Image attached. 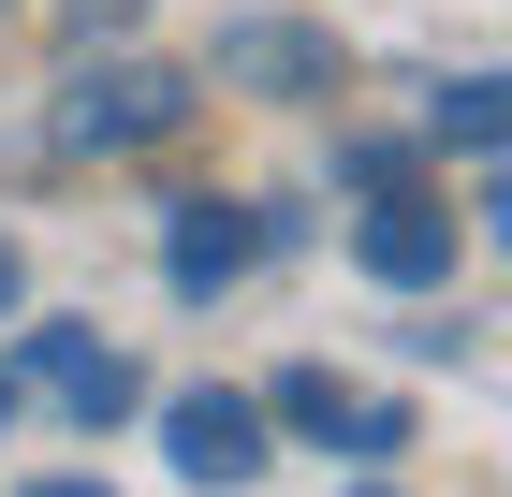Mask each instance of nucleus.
I'll return each instance as SVG.
<instances>
[{
	"instance_id": "nucleus-4",
	"label": "nucleus",
	"mask_w": 512,
	"mask_h": 497,
	"mask_svg": "<svg viewBox=\"0 0 512 497\" xmlns=\"http://www.w3.org/2000/svg\"><path fill=\"white\" fill-rule=\"evenodd\" d=\"M337 30H308V15H235L220 30V88H264V103H337Z\"/></svg>"
},
{
	"instance_id": "nucleus-12",
	"label": "nucleus",
	"mask_w": 512,
	"mask_h": 497,
	"mask_svg": "<svg viewBox=\"0 0 512 497\" xmlns=\"http://www.w3.org/2000/svg\"><path fill=\"white\" fill-rule=\"evenodd\" d=\"M15 293H30V264H15V234H0V307H15Z\"/></svg>"
},
{
	"instance_id": "nucleus-10",
	"label": "nucleus",
	"mask_w": 512,
	"mask_h": 497,
	"mask_svg": "<svg viewBox=\"0 0 512 497\" xmlns=\"http://www.w3.org/2000/svg\"><path fill=\"white\" fill-rule=\"evenodd\" d=\"M352 454H366V468L410 454V410H395V395H352Z\"/></svg>"
},
{
	"instance_id": "nucleus-13",
	"label": "nucleus",
	"mask_w": 512,
	"mask_h": 497,
	"mask_svg": "<svg viewBox=\"0 0 512 497\" xmlns=\"http://www.w3.org/2000/svg\"><path fill=\"white\" fill-rule=\"evenodd\" d=\"M15 497H118V483H15Z\"/></svg>"
},
{
	"instance_id": "nucleus-1",
	"label": "nucleus",
	"mask_w": 512,
	"mask_h": 497,
	"mask_svg": "<svg viewBox=\"0 0 512 497\" xmlns=\"http://www.w3.org/2000/svg\"><path fill=\"white\" fill-rule=\"evenodd\" d=\"M176 117H191V74H176V59H88L44 132H59V161H132V147H161Z\"/></svg>"
},
{
	"instance_id": "nucleus-15",
	"label": "nucleus",
	"mask_w": 512,
	"mask_h": 497,
	"mask_svg": "<svg viewBox=\"0 0 512 497\" xmlns=\"http://www.w3.org/2000/svg\"><path fill=\"white\" fill-rule=\"evenodd\" d=\"M352 497H395V483H352Z\"/></svg>"
},
{
	"instance_id": "nucleus-3",
	"label": "nucleus",
	"mask_w": 512,
	"mask_h": 497,
	"mask_svg": "<svg viewBox=\"0 0 512 497\" xmlns=\"http://www.w3.org/2000/svg\"><path fill=\"white\" fill-rule=\"evenodd\" d=\"M278 249V220L264 205H220V191H191V205H161V293L176 307H220L249 264Z\"/></svg>"
},
{
	"instance_id": "nucleus-9",
	"label": "nucleus",
	"mask_w": 512,
	"mask_h": 497,
	"mask_svg": "<svg viewBox=\"0 0 512 497\" xmlns=\"http://www.w3.org/2000/svg\"><path fill=\"white\" fill-rule=\"evenodd\" d=\"M337 176H352V191H410V147H395V132H352V147H337Z\"/></svg>"
},
{
	"instance_id": "nucleus-11",
	"label": "nucleus",
	"mask_w": 512,
	"mask_h": 497,
	"mask_svg": "<svg viewBox=\"0 0 512 497\" xmlns=\"http://www.w3.org/2000/svg\"><path fill=\"white\" fill-rule=\"evenodd\" d=\"M132 15H147V0H59V30H74V44H103V30H132Z\"/></svg>"
},
{
	"instance_id": "nucleus-7",
	"label": "nucleus",
	"mask_w": 512,
	"mask_h": 497,
	"mask_svg": "<svg viewBox=\"0 0 512 497\" xmlns=\"http://www.w3.org/2000/svg\"><path fill=\"white\" fill-rule=\"evenodd\" d=\"M264 424H293V439H322V454H337V439H352V381H337V366H278Z\"/></svg>"
},
{
	"instance_id": "nucleus-14",
	"label": "nucleus",
	"mask_w": 512,
	"mask_h": 497,
	"mask_svg": "<svg viewBox=\"0 0 512 497\" xmlns=\"http://www.w3.org/2000/svg\"><path fill=\"white\" fill-rule=\"evenodd\" d=\"M0 439H15V366H0Z\"/></svg>"
},
{
	"instance_id": "nucleus-2",
	"label": "nucleus",
	"mask_w": 512,
	"mask_h": 497,
	"mask_svg": "<svg viewBox=\"0 0 512 497\" xmlns=\"http://www.w3.org/2000/svg\"><path fill=\"white\" fill-rule=\"evenodd\" d=\"M264 395H235V381H191V395H161V454H176V483H205V497H235V483H264Z\"/></svg>"
},
{
	"instance_id": "nucleus-8",
	"label": "nucleus",
	"mask_w": 512,
	"mask_h": 497,
	"mask_svg": "<svg viewBox=\"0 0 512 497\" xmlns=\"http://www.w3.org/2000/svg\"><path fill=\"white\" fill-rule=\"evenodd\" d=\"M425 132H439V147H469V161H498V74H454V88L425 103Z\"/></svg>"
},
{
	"instance_id": "nucleus-5",
	"label": "nucleus",
	"mask_w": 512,
	"mask_h": 497,
	"mask_svg": "<svg viewBox=\"0 0 512 497\" xmlns=\"http://www.w3.org/2000/svg\"><path fill=\"white\" fill-rule=\"evenodd\" d=\"M454 205L439 191H366V220H352V264L381 278V293H439V278H454Z\"/></svg>"
},
{
	"instance_id": "nucleus-6",
	"label": "nucleus",
	"mask_w": 512,
	"mask_h": 497,
	"mask_svg": "<svg viewBox=\"0 0 512 497\" xmlns=\"http://www.w3.org/2000/svg\"><path fill=\"white\" fill-rule=\"evenodd\" d=\"M30 381L59 395V410H74L88 439H103L118 410H147V381H132V351H103L88 322H44V337H30Z\"/></svg>"
}]
</instances>
